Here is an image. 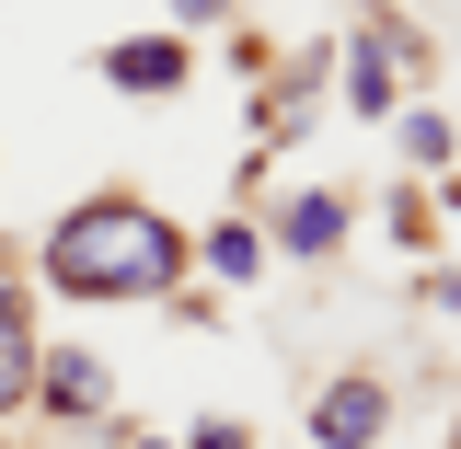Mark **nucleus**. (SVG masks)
<instances>
[{
  "mask_svg": "<svg viewBox=\"0 0 461 449\" xmlns=\"http://www.w3.org/2000/svg\"><path fill=\"white\" fill-rule=\"evenodd\" d=\"M277 242H288V254H335V242H346V196H323V184L288 196V208H277Z\"/></svg>",
  "mask_w": 461,
  "mask_h": 449,
  "instance_id": "nucleus-6",
  "label": "nucleus"
},
{
  "mask_svg": "<svg viewBox=\"0 0 461 449\" xmlns=\"http://www.w3.org/2000/svg\"><path fill=\"white\" fill-rule=\"evenodd\" d=\"M196 254H208L220 277H254V254H266V242H254V230H242V220H220V230H208V242H196Z\"/></svg>",
  "mask_w": 461,
  "mask_h": 449,
  "instance_id": "nucleus-8",
  "label": "nucleus"
},
{
  "mask_svg": "<svg viewBox=\"0 0 461 449\" xmlns=\"http://www.w3.org/2000/svg\"><path fill=\"white\" fill-rule=\"evenodd\" d=\"M185 449H242V427H230V415H208V427H196Z\"/></svg>",
  "mask_w": 461,
  "mask_h": 449,
  "instance_id": "nucleus-10",
  "label": "nucleus"
},
{
  "mask_svg": "<svg viewBox=\"0 0 461 449\" xmlns=\"http://www.w3.org/2000/svg\"><path fill=\"white\" fill-rule=\"evenodd\" d=\"M104 81H115V93H173V81H185V47H173V35H139V47H104Z\"/></svg>",
  "mask_w": 461,
  "mask_h": 449,
  "instance_id": "nucleus-4",
  "label": "nucleus"
},
{
  "mask_svg": "<svg viewBox=\"0 0 461 449\" xmlns=\"http://www.w3.org/2000/svg\"><path fill=\"white\" fill-rule=\"evenodd\" d=\"M23 403H35V311L0 300V415H23Z\"/></svg>",
  "mask_w": 461,
  "mask_h": 449,
  "instance_id": "nucleus-5",
  "label": "nucleus"
},
{
  "mask_svg": "<svg viewBox=\"0 0 461 449\" xmlns=\"http://www.w3.org/2000/svg\"><path fill=\"white\" fill-rule=\"evenodd\" d=\"M185 277V230L139 196H93L47 230V288L58 300H162Z\"/></svg>",
  "mask_w": 461,
  "mask_h": 449,
  "instance_id": "nucleus-1",
  "label": "nucleus"
},
{
  "mask_svg": "<svg viewBox=\"0 0 461 449\" xmlns=\"http://www.w3.org/2000/svg\"><path fill=\"white\" fill-rule=\"evenodd\" d=\"M35 403L47 415H104V357H81V346H35Z\"/></svg>",
  "mask_w": 461,
  "mask_h": 449,
  "instance_id": "nucleus-3",
  "label": "nucleus"
},
{
  "mask_svg": "<svg viewBox=\"0 0 461 449\" xmlns=\"http://www.w3.org/2000/svg\"><path fill=\"white\" fill-rule=\"evenodd\" d=\"M381 427H393V392H381V381L312 392V438H323V449H381Z\"/></svg>",
  "mask_w": 461,
  "mask_h": 449,
  "instance_id": "nucleus-2",
  "label": "nucleus"
},
{
  "mask_svg": "<svg viewBox=\"0 0 461 449\" xmlns=\"http://www.w3.org/2000/svg\"><path fill=\"white\" fill-rule=\"evenodd\" d=\"M403 127V150H415V162H450V115H393Z\"/></svg>",
  "mask_w": 461,
  "mask_h": 449,
  "instance_id": "nucleus-9",
  "label": "nucleus"
},
{
  "mask_svg": "<svg viewBox=\"0 0 461 449\" xmlns=\"http://www.w3.org/2000/svg\"><path fill=\"white\" fill-rule=\"evenodd\" d=\"M346 104H357V115H403V104H393V58H381V35H357V58H346Z\"/></svg>",
  "mask_w": 461,
  "mask_h": 449,
  "instance_id": "nucleus-7",
  "label": "nucleus"
},
{
  "mask_svg": "<svg viewBox=\"0 0 461 449\" xmlns=\"http://www.w3.org/2000/svg\"><path fill=\"white\" fill-rule=\"evenodd\" d=\"M450 150H461V127H450Z\"/></svg>",
  "mask_w": 461,
  "mask_h": 449,
  "instance_id": "nucleus-13",
  "label": "nucleus"
},
{
  "mask_svg": "<svg viewBox=\"0 0 461 449\" xmlns=\"http://www.w3.org/2000/svg\"><path fill=\"white\" fill-rule=\"evenodd\" d=\"M173 12H185V23H220V12H230V0H173Z\"/></svg>",
  "mask_w": 461,
  "mask_h": 449,
  "instance_id": "nucleus-11",
  "label": "nucleus"
},
{
  "mask_svg": "<svg viewBox=\"0 0 461 449\" xmlns=\"http://www.w3.org/2000/svg\"><path fill=\"white\" fill-rule=\"evenodd\" d=\"M127 449H162V438H127Z\"/></svg>",
  "mask_w": 461,
  "mask_h": 449,
  "instance_id": "nucleus-12",
  "label": "nucleus"
}]
</instances>
